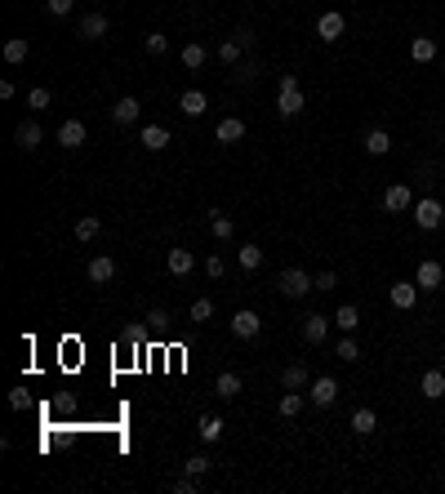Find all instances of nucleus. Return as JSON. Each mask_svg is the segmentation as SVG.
<instances>
[{
  "mask_svg": "<svg viewBox=\"0 0 445 494\" xmlns=\"http://www.w3.org/2000/svg\"><path fill=\"white\" fill-rule=\"evenodd\" d=\"M303 107H307V98H303V89H299V76L285 72V76H281V98H276V111H281V116H299Z\"/></svg>",
  "mask_w": 445,
  "mask_h": 494,
  "instance_id": "1",
  "label": "nucleus"
},
{
  "mask_svg": "<svg viewBox=\"0 0 445 494\" xmlns=\"http://www.w3.org/2000/svg\"><path fill=\"white\" fill-rule=\"evenodd\" d=\"M276 290H281L285 299H303V294L317 290V281H312L303 268H285V272H281V281H276Z\"/></svg>",
  "mask_w": 445,
  "mask_h": 494,
  "instance_id": "2",
  "label": "nucleus"
},
{
  "mask_svg": "<svg viewBox=\"0 0 445 494\" xmlns=\"http://www.w3.org/2000/svg\"><path fill=\"white\" fill-rule=\"evenodd\" d=\"M414 223L423 227V232H436V227L445 223V205L432 201V196H423V201L414 205Z\"/></svg>",
  "mask_w": 445,
  "mask_h": 494,
  "instance_id": "3",
  "label": "nucleus"
},
{
  "mask_svg": "<svg viewBox=\"0 0 445 494\" xmlns=\"http://www.w3.org/2000/svg\"><path fill=\"white\" fill-rule=\"evenodd\" d=\"M343 31H348V18H343L339 9H329V13H321V23H317V36L325 40V45H334Z\"/></svg>",
  "mask_w": 445,
  "mask_h": 494,
  "instance_id": "4",
  "label": "nucleus"
},
{
  "mask_svg": "<svg viewBox=\"0 0 445 494\" xmlns=\"http://www.w3.org/2000/svg\"><path fill=\"white\" fill-rule=\"evenodd\" d=\"M339 401V378H329V374H321V378H312V405H334Z\"/></svg>",
  "mask_w": 445,
  "mask_h": 494,
  "instance_id": "5",
  "label": "nucleus"
},
{
  "mask_svg": "<svg viewBox=\"0 0 445 494\" xmlns=\"http://www.w3.org/2000/svg\"><path fill=\"white\" fill-rule=\"evenodd\" d=\"M383 209H392V214H405V209H414V192H410L405 183H392V187L383 192Z\"/></svg>",
  "mask_w": 445,
  "mask_h": 494,
  "instance_id": "6",
  "label": "nucleus"
},
{
  "mask_svg": "<svg viewBox=\"0 0 445 494\" xmlns=\"http://www.w3.org/2000/svg\"><path fill=\"white\" fill-rule=\"evenodd\" d=\"M258 329H263V317H258V312H250V307H241L236 317H232V334L236 339H258Z\"/></svg>",
  "mask_w": 445,
  "mask_h": 494,
  "instance_id": "7",
  "label": "nucleus"
},
{
  "mask_svg": "<svg viewBox=\"0 0 445 494\" xmlns=\"http://www.w3.org/2000/svg\"><path fill=\"white\" fill-rule=\"evenodd\" d=\"M441 281H445V268H441L436 258H423V263H419L414 285H419V290H441Z\"/></svg>",
  "mask_w": 445,
  "mask_h": 494,
  "instance_id": "8",
  "label": "nucleus"
},
{
  "mask_svg": "<svg viewBox=\"0 0 445 494\" xmlns=\"http://www.w3.org/2000/svg\"><path fill=\"white\" fill-rule=\"evenodd\" d=\"M138 116H143V103H138L134 94H129V98H116V103H111V121H116V125H134Z\"/></svg>",
  "mask_w": 445,
  "mask_h": 494,
  "instance_id": "9",
  "label": "nucleus"
},
{
  "mask_svg": "<svg viewBox=\"0 0 445 494\" xmlns=\"http://www.w3.org/2000/svg\"><path fill=\"white\" fill-rule=\"evenodd\" d=\"M76 31H80V40H103L107 36V13H85Z\"/></svg>",
  "mask_w": 445,
  "mask_h": 494,
  "instance_id": "10",
  "label": "nucleus"
},
{
  "mask_svg": "<svg viewBox=\"0 0 445 494\" xmlns=\"http://www.w3.org/2000/svg\"><path fill=\"white\" fill-rule=\"evenodd\" d=\"M138 143L147 147V152H165V147H170V129H165V125H143Z\"/></svg>",
  "mask_w": 445,
  "mask_h": 494,
  "instance_id": "11",
  "label": "nucleus"
},
{
  "mask_svg": "<svg viewBox=\"0 0 445 494\" xmlns=\"http://www.w3.org/2000/svg\"><path fill=\"white\" fill-rule=\"evenodd\" d=\"M40 138H45V134H40V125H36V121H23L18 129H13V143H18L23 152H36Z\"/></svg>",
  "mask_w": 445,
  "mask_h": 494,
  "instance_id": "12",
  "label": "nucleus"
},
{
  "mask_svg": "<svg viewBox=\"0 0 445 494\" xmlns=\"http://www.w3.org/2000/svg\"><path fill=\"white\" fill-rule=\"evenodd\" d=\"M58 143L67 147V152H76V147L85 143V121H62L58 125Z\"/></svg>",
  "mask_w": 445,
  "mask_h": 494,
  "instance_id": "13",
  "label": "nucleus"
},
{
  "mask_svg": "<svg viewBox=\"0 0 445 494\" xmlns=\"http://www.w3.org/2000/svg\"><path fill=\"white\" fill-rule=\"evenodd\" d=\"M388 299H392V307H401V312H405V307H414V303H419V285H414V281H397Z\"/></svg>",
  "mask_w": 445,
  "mask_h": 494,
  "instance_id": "14",
  "label": "nucleus"
},
{
  "mask_svg": "<svg viewBox=\"0 0 445 494\" xmlns=\"http://www.w3.org/2000/svg\"><path fill=\"white\" fill-rule=\"evenodd\" d=\"M419 392L427 401H441L445 397V370H427L423 378H419Z\"/></svg>",
  "mask_w": 445,
  "mask_h": 494,
  "instance_id": "15",
  "label": "nucleus"
},
{
  "mask_svg": "<svg viewBox=\"0 0 445 494\" xmlns=\"http://www.w3.org/2000/svg\"><path fill=\"white\" fill-rule=\"evenodd\" d=\"M329 325H334V321H325V317H317V312H312V317H303V339L312 343V348H317V343H325Z\"/></svg>",
  "mask_w": 445,
  "mask_h": 494,
  "instance_id": "16",
  "label": "nucleus"
},
{
  "mask_svg": "<svg viewBox=\"0 0 445 494\" xmlns=\"http://www.w3.org/2000/svg\"><path fill=\"white\" fill-rule=\"evenodd\" d=\"M214 138H219V143H227V147H232V143H241V138H245V121H241V116H227V121H219Z\"/></svg>",
  "mask_w": 445,
  "mask_h": 494,
  "instance_id": "17",
  "label": "nucleus"
},
{
  "mask_svg": "<svg viewBox=\"0 0 445 494\" xmlns=\"http://www.w3.org/2000/svg\"><path fill=\"white\" fill-rule=\"evenodd\" d=\"M281 388H285V392H303V388H312V374H307V366H285V374H281Z\"/></svg>",
  "mask_w": 445,
  "mask_h": 494,
  "instance_id": "18",
  "label": "nucleus"
},
{
  "mask_svg": "<svg viewBox=\"0 0 445 494\" xmlns=\"http://www.w3.org/2000/svg\"><path fill=\"white\" fill-rule=\"evenodd\" d=\"M111 276H116V263H111L107 254H98V258H89V281L94 285H107Z\"/></svg>",
  "mask_w": 445,
  "mask_h": 494,
  "instance_id": "19",
  "label": "nucleus"
},
{
  "mask_svg": "<svg viewBox=\"0 0 445 494\" xmlns=\"http://www.w3.org/2000/svg\"><path fill=\"white\" fill-rule=\"evenodd\" d=\"M223 427H227V423H223L219 415H201V423H196V432H201V441H205V446H214V441L223 437Z\"/></svg>",
  "mask_w": 445,
  "mask_h": 494,
  "instance_id": "20",
  "label": "nucleus"
},
{
  "mask_svg": "<svg viewBox=\"0 0 445 494\" xmlns=\"http://www.w3.org/2000/svg\"><path fill=\"white\" fill-rule=\"evenodd\" d=\"M178 107H183V116H205V107H209V98L201 89H187L183 98H178Z\"/></svg>",
  "mask_w": 445,
  "mask_h": 494,
  "instance_id": "21",
  "label": "nucleus"
},
{
  "mask_svg": "<svg viewBox=\"0 0 445 494\" xmlns=\"http://www.w3.org/2000/svg\"><path fill=\"white\" fill-rule=\"evenodd\" d=\"M410 58H414V62H432L436 58V40L432 36H414V40H410Z\"/></svg>",
  "mask_w": 445,
  "mask_h": 494,
  "instance_id": "22",
  "label": "nucleus"
},
{
  "mask_svg": "<svg viewBox=\"0 0 445 494\" xmlns=\"http://www.w3.org/2000/svg\"><path fill=\"white\" fill-rule=\"evenodd\" d=\"M374 427H378V415H374L370 405H361L356 415H352V432H356V437H370Z\"/></svg>",
  "mask_w": 445,
  "mask_h": 494,
  "instance_id": "23",
  "label": "nucleus"
},
{
  "mask_svg": "<svg viewBox=\"0 0 445 494\" xmlns=\"http://www.w3.org/2000/svg\"><path fill=\"white\" fill-rule=\"evenodd\" d=\"M366 152H370V156H388V152H392L388 129H370V134H366Z\"/></svg>",
  "mask_w": 445,
  "mask_h": 494,
  "instance_id": "24",
  "label": "nucleus"
},
{
  "mask_svg": "<svg viewBox=\"0 0 445 494\" xmlns=\"http://www.w3.org/2000/svg\"><path fill=\"white\" fill-rule=\"evenodd\" d=\"M192 268H196L192 250H170V276H187Z\"/></svg>",
  "mask_w": 445,
  "mask_h": 494,
  "instance_id": "25",
  "label": "nucleus"
},
{
  "mask_svg": "<svg viewBox=\"0 0 445 494\" xmlns=\"http://www.w3.org/2000/svg\"><path fill=\"white\" fill-rule=\"evenodd\" d=\"M334 325H339V329H343V334H352V329H356V325H361V312H356V307H352V303H343V307H339V312H334Z\"/></svg>",
  "mask_w": 445,
  "mask_h": 494,
  "instance_id": "26",
  "label": "nucleus"
},
{
  "mask_svg": "<svg viewBox=\"0 0 445 494\" xmlns=\"http://www.w3.org/2000/svg\"><path fill=\"white\" fill-rule=\"evenodd\" d=\"M303 405H307V397H303V392H285L276 410H281V419H294V415H303Z\"/></svg>",
  "mask_w": 445,
  "mask_h": 494,
  "instance_id": "27",
  "label": "nucleus"
},
{
  "mask_svg": "<svg viewBox=\"0 0 445 494\" xmlns=\"http://www.w3.org/2000/svg\"><path fill=\"white\" fill-rule=\"evenodd\" d=\"M214 392H219L223 401H232L236 392H241V374H232V370H227V374H219V383H214Z\"/></svg>",
  "mask_w": 445,
  "mask_h": 494,
  "instance_id": "28",
  "label": "nucleus"
},
{
  "mask_svg": "<svg viewBox=\"0 0 445 494\" xmlns=\"http://www.w3.org/2000/svg\"><path fill=\"white\" fill-rule=\"evenodd\" d=\"M27 54H31L27 36H13V40H5V62H27Z\"/></svg>",
  "mask_w": 445,
  "mask_h": 494,
  "instance_id": "29",
  "label": "nucleus"
},
{
  "mask_svg": "<svg viewBox=\"0 0 445 494\" xmlns=\"http://www.w3.org/2000/svg\"><path fill=\"white\" fill-rule=\"evenodd\" d=\"M98 232H103V219H98V214H85V219L76 223V241H94Z\"/></svg>",
  "mask_w": 445,
  "mask_h": 494,
  "instance_id": "30",
  "label": "nucleus"
},
{
  "mask_svg": "<svg viewBox=\"0 0 445 494\" xmlns=\"http://www.w3.org/2000/svg\"><path fill=\"white\" fill-rule=\"evenodd\" d=\"M183 67H187V72H201V67H205V45H196V40L183 45Z\"/></svg>",
  "mask_w": 445,
  "mask_h": 494,
  "instance_id": "31",
  "label": "nucleus"
},
{
  "mask_svg": "<svg viewBox=\"0 0 445 494\" xmlns=\"http://www.w3.org/2000/svg\"><path fill=\"white\" fill-rule=\"evenodd\" d=\"M241 54H245V45H241L236 36H232V40H223V45H219V58L227 62V67H236V62H241Z\"/></svg>",
  "mask_w": 445,
  "mask_h": 494,
  "instance_id": "32",
  "label": "nucleus"
},
{
  "mask_svg": "<svg viewBox=\"0 0 445 494\" xmlns=\"http://www.w3.org/2000/svg\"><path fill=\"white\" fill-rule=\"evenodd\" d=\"M241 268L245 272H258L263 268V250H258V245H241Z\"/></svg>",
  "mask_w": 445,
  "mask_h": 494,
  "instance_id": "33",
  "label": "nucleus"
},
{
  "mask_svg": "<svg viewBox=\"0 0 445 494\" xmlns=\"http://www.w3.org/2000/svg\"><path fill=\"white\" fill-rule=\"evenodd\" d=\"M209 227H214V236H219V241H232V232H236L227 214H209Z\"/></svg>",
  "mask_w": 445,
  "mask_h": 494,
  "instance_id": "34",
  "label": "nucleus"
},
{
  "mask_svg": "<svg viewBox=\"0 0 445 494\" xmlns=\"http://www.w3.org/2000/svg\"><path fill=\"white\" fill-rule=\"evenodd\" d=\"M143 45H147V54H156V58H160V54H170V36H165V31H147V40H143Z\"/></svg>",
  "mask_w": 445,
  "mask_h": 494,
  "instance_id": "35",
  "label": "nucleus"
},
{
  "mask_svg": "<svg viewBox=\"0 0 445 494\" xmlns=\"http://www.w3.org/2000/svg\"><path fill=\"white\" fill-rule=\"evenodd\" d=\"M334 356H339V361H348V366H352V361H361V348L352 343V334H343V343L334 348Z\"/></svg>",
  "mask_w": 445,
  "mask_h": 494,
  "instance_id": "36",
  "label": "nucleus"
},
{
  "mask_svg": "<svg viewBox=\"0 0 445 494\" xmlns=\"http://www.w3.org/2000/svg\"><path fill=\"white\" fill-rule=\"evenodd\" d=\"M196 490H201V476H192V472H183L174 481V494H196Z\"/></svg>",
  "mask_w": 445,
  "mask_h": 494,
  "instance_id": "37",
  "label": "nucleus"
},
{
  "mask_svg": "<svg viewBox=\"0 0 445 494\" xmlns=\"http://www.w3.org/2000/svg\"><path fill=\"white\" fill-rule=\"evenodd\" d=\"M209 317H214V303H209V299H196V303H192V321H196V325H205Z\"/></svg>",
  "mask_w": 445,
  "mask_h": 494,
  "instance_id": "38",
  "label": "nucleus"
},
{
  "mask_svg": "<svg viewBox=\"0 0 445 494\" xmlns=\"http://www.w3.org/2000/svg\"><path fill=\"white\" fill-rule=\"evenodd\" d=\"M27 107H31V111H45V107H49V89H45V85H36V89L27 94Z\"/></svg>",
  "mask_w": 445,
  "mask_h": 494,
  "instance_id": "39",
  "label": "nucleus"
},
{
  "mask_svg": "<svg viewBox=\"0 0 445 494\" xmlns=\"http://www.w3.org/2000/svg\"><path fill=\"white\" fill-rule=\"evenodd\" d=\"M209 468H214V463H209V459H205V454H192V459H187V463H183V472H192V476H205Z\"/></svg>",
  "mask_w": 445,
  "mask_h": 494,
  "instance_id": "40",
  "label": "nucleus"
},
{
  "mask_svg": "<svg viewBox=\"0 0 445 494\" xmlns=\"http://www.w3.org/2000/svg\"><path fill=\"white\" fill-rule=\"evenodd\" d=\"M223 272H227V263H223L219 254H209V258H205V276H214V281H219Z\"/></svg>",
  "mask_w": 445,
  "mask_h": 494,
  "instance_id": "41",
  "label": "nucleus"
},
{
  "mask_svg": "<svg viewBox=\"0 0 445 494\" xmlns=\"http://www.w3.org/2000/svg\"><path fill=\"white\" fill-rule=\"evenodd\" d=\"M147 325H170V312H165V307H152V312H147Z\"/></svg>",
  "mask_w": 445,
  "mask_h": 494,
  "instance_id": "42",
  "label": "nucleus"
},
{
  "mask_svg": "<svg viewBox=\"0 0 445 494\" xmlns=\"http://www.w3.org/2000/svg\"><path fill=\"white\" fill-rule=\"evenodd\" d=\"M45 5H49V13H58V18H62V13H72L76 0H45Z\"/></svg>",
  "mask_w": 445,
  "mask_h": 494,
  "instance_id": "43",
  "label": "nucleus"
},
{
  "mask_svg": "<svg viewBox=\"0 0 445 494\" xmlns=\"http://www.w3.org/2000/svg\"><path fill=\"white\" fill-rule=\"evenodd\" d=\"M9 405H13V410H27V388H13V392H9Z\"/></svg>",
  "mask_w": 445,
  "mask_h": 494,
  "instance_id": "44",
  "label": "nucleus"
},
{
  "mask_svg": "<svg viewBox=\"0 0 445 494\" xmlns=\"http://www.w3.org/2000/svg\"><path fill=\"white\" fill-rule=\"evenodd\" d=\"M334 285H339L334 272H321V276H317V290H334Z\"/></svg>",
  "mask_w": 445,
  "mask_h": 494,
  "instance_id": "45",
  "label": "nucleus"
}]
</instances>
